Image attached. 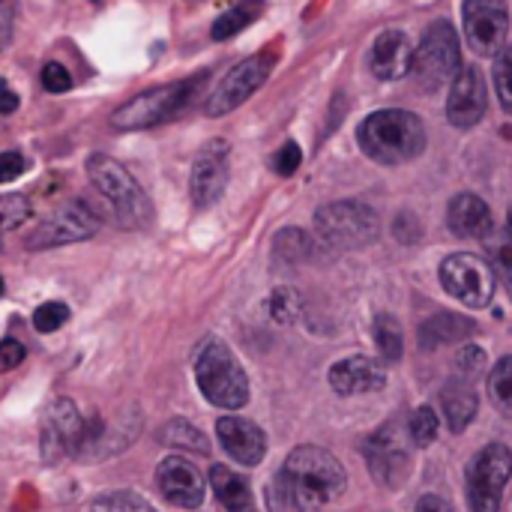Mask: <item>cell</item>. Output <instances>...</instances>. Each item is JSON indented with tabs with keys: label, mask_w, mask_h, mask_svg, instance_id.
Returning <instances> with one entry per match:
<instances>
[{
	"label": "cell",
	"mask_w": 512,
	"mask_h": 512,
	"mask_svg": "<svg viewBox=\"0 0 512 512\" xmlns=\"http://www.w3.org/2000/svg\"><path fill=\"white\" fill-rule=\"evenodd\" d=\"M342 492L345 471L339 459L321 447H297L270 486V507H276V512H318Z\"/></svg>",
	"instance_id": "obj_1"
},
{
	"label": "cell",
	"mask_w": 512,
	"mask_h": 512,
	"mask_svg": "<svg viewBox=\"0 0 512 512\" xmlns=\"http://www.w3.org/2000/svg\"><path fill=\"white\" fill-rule=\"evenodd\" d=\"M357 144L378 165H405L426 150V126L414 111L384 108L357 126Z\"/></svg>",
	"instance_id": "obj_2"
},
{
	"label": "cell",
	"mask_w": 512,
	"mask_h": 512,
	"mask_svg": "<svg viewBox=\"0 0 512 512\" xmlns=\"http://www.w3.org/2000/svg\"><path fill=\"white\" fill-rule=\"evenodd\" d=\"M87 177L99 192L102 204L108 207V213L114 216V222H120L123 228H144L150 222L153 216L150 198L117 159L105 153H93L87 159Z\"/></svg>",
	"instance_id": "obj_3"
},
{
	"label": "cell",
	"mask_w": 512,
	"mask_h": 512,
	"mask_svg": "<svg viewBox=\"0 0 512 512\" xmlns=\"http://www.w3.org/2000/svg\"><path fill=\"white\" fill-rule=\"evenodd\" d=\"M195 381L207 402L225 411H237L249 402V378L231 348L219 339H210L195 357Z\"/></svg>",
	"instance_id": "obj_4"
},
{
	"label": "cell",
	"mask_w": 512,
	"mask_h": 512,
	"mask_svg": "<svg viewBox=\"0 0 512 512\" xmlns=\"http://www.w3.org/2000/svg\"><path fill=\"white\" fill-rule=\"evenodd\" d=\"M204 78H192V81H174V84H162V87H150L138 96H132L129 102H123L114 114H111V126L114 129H150L159 126L171 117H177L195 96V90L201 87Z\"/></svg>",
	"instance_id": "obj_5"
},
{
	"label": "cell",
	"mask_w": 512,
	"mask_h": 512,
	"mask_svg": "<svg viewBox=\"0 0 512 512\" xmlns=\"http://www.w3.org/2000/svg\"><path fill=\"white\" fill-rule=\"evenodd\" d=\"M459 69H462V45H459L456 27L450 21L429 24V30L423 33L414 51V66H411L417 87L426 93H435L447 81H453Z\"/></svg>",
	"instance_id": "obj_6"
},
{
	"label": "cell",
	"mask_w": 512,
	"mask_h": 512,
	"mask_svg": "<svg viewBox=\"0 0 512 512\" xmlns=\"http://www.w3.org/2000/svg\"><path fill=\"white\" fill-rule=\"evenodd\" d=\"M315 228L330 249H363L378 240V213L363 201H333L315 213Z\"/></svg>",
	"instance_id": "obj_7"
},
{
	"label": "cell",
	"mask_w": 512,
	"mask_h": 512,
	"mask_svg": "<svg viewBox=\"0 0 512 512\" xmlns=\"http://www.w3.org/2000/svg\"><path fill=\"white\" fill-rule=\"evenodd\" d=\"M512 477V450L507 444H489L483 447L468 471H465V483H468V501L471 512H498L501 510V498H504V486Z\"/></svg>",
	"instance_id": "obj_8"
},
{
	"label": "cell",
	"mask_w": 512,
	"mask_h": 512,
	"mask_svg": "<svg viewBox=\"0 0 512 512\" xmlns=\"http://www.w3.org/2000/svg\"><path fill=\"white\" fill-rule=\"evenodd\" d=\"M441 285L465 306L483 309L495 297V270L480 255L456 252L441 264Z\"/></svg>",
	"instance_id": "obj_9"
},
{
	"label": "cell",
	"mask_w": 512,
	"mask_h": 512,
	"mask_svg": "<svg viewBox=\"0 0 512 512\" xmlns=\"http://www.w3.org/2000/svg\"><path fill=\"white\" fill-rule=\"evenodd\" d=\"M273 66H276V54H273V51H261V54H252V57L240 60V63L219 81V87L210 93L204 111H207L210 117H222V114L240 108V105H243L267 78H270Z\"/></svg>",
	"instance_id": "obj_10"
},
{
	"label": "cell",
	"mask_w": 512,
	"mask_h": 512,
	"mask_svg": "<svg viewBox=\"0 0 512 512\" xmlns=\"http://www.w3.org/2000/svg\"><path fill=\"white\" fill-rule=\"evenodd\" d=\"M468 48L480 57L498 54L507 45L510 9L507 0H465L462 6Z\"/></svg>",
	"instance_id": "obj_11"
},
{
	"label": "cell",
	"mask_w": 512,
	"mask_h": 512,
	"mask_svg": "<svg viewBox=\"0 0 512 512\" xmlns=\"http://www.w3.org/2000/svg\"><path fill=\"white\" fill-rule=\"evenodd\" d=\"M99 231V216L84 204V201H69L60 210H54L30 237H27V249L39 252V249H54V246H66V243H81L87 237H93Z\"/></svg>",
	"instance_id": "obj_12"
},
{
	"label": "cell",
	"mask_w": 512,
	"mask_h": 512,
	"mask_svg": "<svg viewBox=\"0 0 512 512\" xmlns=\"http://www.w3.org/2000/svg\"><path fill=\"white\" fill-rule=\"evenodd\" d=\"M228 156L231 147L222 138H213L201 147V153L195 156L192 174H189V195L195 207H213L225 186H228Z\"/></svg>",
	"instance_id": "obj_13"
},
{
	"label": "cell",
	"mask_w": 512,
	"mask_h": 512,
	"mask_svg": "<svg viewBox=\"0 0 512 512\" xmlns=\"http://www.w3.org/2000/svg\"><path fill=\"white\" fill-rule=\"evenodd\" d=\"M489 108V87L477 66H462L453 78L447 96V120L456 129H471L486 117Z\"/></svg>",
	"instance_id": "obj_14"
},
{
	"label": "cell",
	"mask_w": 512,
	"mask_h": 512,
	"mask_svg": "<svg viewBox=\"0 0 512 512\" xmlns=\"http://www.w3.org/2000/svg\"><path fill=\"white\" fill-rule=\"evenodd\" d=\"M156 483L159 492L180 510H195L204 501V480L201 474L192 468V462L180 459V456H168L159 471H156Z\"/></svg>",
	"instance_id": "obj_15"
},
{
	"label": "cell",
	"mask_w": 512,
	"mask_h": 512,
	"mask_svg": "<svg viewBox=\"0 0 512 512\" xmlns=\"http://www.w3.org/2000/svg\"><path fill=\"white\" fill-rule=\"evenodd\" d=\"M414 45L402 30H384L369 51V69L381 81H399L414 66Z\"/></svg>",
	"instance_id": "obj_16"
},
{
	"label": "cell",
	"mask_w": 512,
	"mask_h": 512,
	"mask_svg": "<svg viewBox=\"0 0 512 512\" xmlns=\"http://www.w3.org/2000/svg\"><path fill=\"white\" fill-rule=\"evenodd\" d=\"M366 459H369L372 474H375L384 486H390V489L402 486V480L408 477V468H411V459H408L405 447L399 444L396 429H390V426L381 429V432L366 444Z\"/></svg>",
	"instance_id": "obj_17"
},
{
	"label": "cell",
	"mask_w": 512,
	"mask_h": 512,
	"mask_svg": "<svg viewBox=\"0 0 512 512\" xmlns=\"http://www.w3.org/2000/svg\"><path fill=\"white\" fill-rule=\"evenodd\" d=\"M387 384V372L378 360L372 357H348L339 360L330 369V387L339 396H366V393H378Z\"/></svg>",
	"instance_id": "obj_18"
},
{
	"label": "cell",
	"mask_w": 512,
	"mask_h": 512,
	"mask_svg": "<svg viewBox=\"0 0 512 512\" xmlns=\"http://www.w3.org/2000/svg\"><path fill=\"white\" fill-rule=\"evenodd\" d=\"M81 444H87V426L69 402H57L42 429V456L57 459L66 450H78Z\"/></svg>",
	"instance_id": "obj_19"
},
{
	"label": "cell",
	"mask_w": 512,
	"mask_h": 512,
	"mask_svg": "<svg viewBox=\"0 0 512 512\" xmlns=\"http://www.w3.org/2000/svg\"><path fill=\"white\" fill-rule=\"evenodd\" d=\"M216 435H219V444L225 447V453H228L234 462L246 465V468L258 465V462L264 459V453H267V438H264V432H261L255 423H249V420L225 417V420L216 423Z\"/></svg>",
	"instance_id": "obj_20"
},
{
	"label": "cell",
	"mask_w": 512,
	"mask_h": 512,
	"mask_svg": "<svg viewBox=\"0 0 512 512\" xmlns=\"http://www.w3.org/2000/svg\"><path fill=\"white\" fill-rule=\"evenodd\" d=\"M447 225L462 240H483L492 231V210L480 195L462 192L447 207Z\"/></svg>",
	"instance_id": "obj_21"
},
{
	"label": "cell",
	"mask_w": 512,
	"mask_h": 512,
	"mask_svg": "<svg viewBox=\"0 0 512 512\" xmlns=\"http://www.w3.org/2000/svg\"><path fill=\"white\" fill-rule=\"evenodd\" d=\"M477 333V324L465 315H456V312H441V315H432L423 327H420V345L426 351H435L441 345H459L465 339H471Z\"/></svg>",
	"instance_id": "obj_22"
},
{
	"label": "cell",
	"mask_w": 512,
	"mask_h": 512,
	"mask_svg": "<svg viewBox=\"0 0 512 512\" xmlns=\"http://www.w3.org/2000/svg\"><path fill=\"white\" fill-rule=\"evenodd\" d=\"M441 408H444L447 426L453 432H465L471 426V420L477 417V393H474L471 381L453 378L441 393Z\"/></svg>",
	"instance_id": "obj_23"
},
{
	"label": "cell",
	"mask_w": 512,
	"mask_h": 512,
	"mask_svg": "<svg viewBox=\"0 0 512 512\" xmlns=\"http://www.w3.org/2000/svg\"><path fill=\"white\" fill-rule=\"evenodd\" d=\"M210 483H213V492H216L219 504L228 512H258L255 510L252 489H249V480L246 477L234 474L225 465H216L210 471Z\"/></svg>",
	"instance_id": "obj_24"
},
{
	"label": "cell",
	"mask_w": 512,
	"mask_h": 512,
	"mask_svg": "<svg viewBox=\"0 0 512 512\" xmlns=\"http://www.w3.org/2000/svg\"><path fill=\"white\" fill-rule=\"evenodd\" d=\"M264 12V0H240L237 6H231L225 15H219L216 18V24H213V39H231V36H237L240 30H246L258 15Z\"/></svg>",
	"instance_id": "obj_25"
},
{
	"label": "cell",
	"mask_w": 512,
	"mask_h": 512,
	"mask_svg": "<svg viewBox=\"0 0 512 512\" xmlns=\"http://www.w3.org/2000/svg\"><path fill=\"white\" fill-rule=\"evenodd\" d=\"M372 336H375V345L381 351V357L387 363H396L402 360V351H405V336H402V324L390 315V312H378L375 321H372Z\"/></svg>",
	"instance_id": "obj_26"
},
{
	"label": "cell",
	"mask_w": 512,
	"mask_h": 512,
	"mask_svg": "<svg viewBox=\"0 0 512 512\" xmlns=\"http://www.w3.org/2000/svg\"><path fill=\"white\" fill-rule=\"evenodd\" d=\"M312 252H315V240L300 228H285L273 240V255L285 264H303L306 258H312Z\"/></svg>",
	"instance_id": "obj_27"
},
{
	"label": "cell",
	"mask_w": 512,
	"mask_h": 512,
	"mask_svg": "<svg viewBox=\"0 0 512 512\" xmlns=\"http://www.w3.org/2000/svg\"><path fill=\"white\" fill-rule=\"evenodd\" d=\"M489 399L504 417H512V357L498 360L489 372Z\"/></svg>",
	"instance_id": "obj_28"
},
{
	"label": "cell",
	"mask_w": 512,
	"mask_h": 512,
	"mask_svg": "<svg viewBox=\"0 0 512 512\" xmlns=\"http://www.w3.org/2000/svg\"><path fill=\"white\" fill-rule=\"evenodd\" d=\"M303 312V297L294 288H279L270 297V315L279 324H294Z\"/></svg>",
	"instance_id": "obj_29"
},
{
	"label": "cell",
	"mask_w": 512,
	"mask_h": 512,
	"mask_svg": "<svg viewBox=\"0 0 512 512\" xmlns=\"http://www.w3.org/2000/svg\"><path fill=\"white\" fill-rule=\"evenodd\" d=\"M90 512H156L144 498L132 495V492H108L102 498L93 501Z\"/></svg>",
	"instance_id": "obj_30"
},
{
	"label": "cell",
	"mask_w": 512,
	"mask_h": 512,
	"mask_svg": "<svg viewBox=\"0 0 512 512\" xmlns=\"http://www.w3.org/2000/svg\"><path fill=\"white\" fill-rule=\"evenodd\" d=\"M495 90H498L504 111L512 114V45H504L495 54Z\"/></svg>",
	"instance_id": "obj_31"
},
{
	"label": "cell",
	"mask_w": 512,
	"mask_h": 512,
	"mask_svg": "<svg viewBox=\"0 0 512 512\" xmlns=\"http://www.w3.org/2000/svg\"><path fill=\"white\" fill-rule=\"evenodd\" d=\"M438 429H441L438 414H435L429 405H423V408H417V411L411 414V441H414L417 447H429V444H435Z\"/></svg>",
	"instance_id": "obj_32"
},
{
	"label": "cell",
	"mask_w": 512,
	"mask_h": 512,
	"mask_svg": "<svg viewBox=\"0 0 512 512\" xmlns=\"http://www.w3.org/2000/svg\"><path fill=\"white\" fill-rule=\"evenodd\" d=\"M30 216V201L24 195H3L0 198V234L18 228Z\"/></svg>",
	"instance_id": "obj_33"
},
{
	"label": "cell",
	"mask_w": 512,
	"mask_h": 512,
	"mask_svg": "<svg viewBox=\"0 0 512 512\" xmlns=\"http://www.w3.org/2000/svg\"><path fill=\"white\" fill-rule=\"evenodd\" d=\"M483 372H486V354L477 345H465L456 357V378H465L474 384Z\"/></svg>",
	"instance_id": "obj_34"
},
{
	"label": "cell",
	"mask_w": 512,
	"mask_h": 512,
	"mask_svg": "<svg viewBox=\"0 0 512 512\" xmlns=\"http://www.w3.org/2000/svg\"><path fill=\"white\" fill-rule=\"evenodd\" d=\"M69 321V306L66 303H45L33 312V327L39 333H54Z\"/></svg>",
	"instance_id": "obj_35"
},
{
	"label": "cell",
	"mask_w": 512,
	"mask_h": 512,
	"mask_svg": "<svg viewBox=\"0 0 512 512\" xmlns=\"http://www.w3.org/2000/svg\"><path fill=\"white\" fill-rule=\"evenodd\" d=\"M300 162H303L300 144H297V141H285V144L276 150V156H273V171L282 174V177H291V174H297Z\"/></svg>",
	"instance_id": "obj_36"
},
{
	"label": "cell",
	"mask_w": 512,
	"mask_h": 512,
	"mask_svg": "<svg viewBox=\"0 0 512 512\" xmlns=\"http://www.w3.org/2000/svg\"><path fill=\"white\" fill-rule=\"evenodd\" d=\"M165 438H168L174 447H192V450H198V453H207L204 435H198L195 429H189V426H183V423H174V426L165 432Z\"/></svg>",
	"instance_id": "obj_37"
},
{
	"label": "cell",
	"mask_w": 512,
	"mask_h": 512,
	"mask_svg": "<svg viewBox=\"0 0 512 512\" xmlns=\"http://www.w3.org/2000/svg\"><path fill=\"white\" fill-rule=\"evenodd\" d=\"M42 87H45L48 93H66V90L72 87L69 69L60 66V63H45V69H42Z\"/></svg>",
	"instance_id": "obj_38"
},
{
	"label": "cell",
	"mask_w": 512,
	"mask_h": 512,
	"mask_svg": "<svg viewBox=\"0 0 512 512\" xmlns=\"http://www.w3.org/2000/svg\"><path fill=\"white\" fill-rule=\"evenodd\" d=\"M393 231L402 243H417L420 240V222L414 213H399L396 222H393Z\"/></svg>",
	"instance_id": "obj_39"
},
{
	"label": "cell",
	"mask_w": 512,
	"mask_h": 512,
	"mask_svg": "<svg viewBox=\"0 0 512 512\" xmlns=\"http://www.w3.org/2000/svg\"><path fill=\"white\" fill-rule=\"evenodd\" d=\"M21 174H24V156L15 153V150L0 153V183H12Z\"/></svg>",
	"instance_id": "obj_40"
},
{
	"label": "cell",
	"mask_w": 512,
	"mask_h": 512,
	"mask_svg": "<svg viewBox=\"0 0 512 512\" xmlns=\"http://www.w3.org/2000/svg\"><path fill=\"white\" fill-rule=\"evenodd\" d=\"M21 360H24V345L21 342H15V339L0 342V372H9V369L21 366Z\"/></svg>",
	"instance_id": "obj_41"
},
{
	"label": "cell",
	"mask_w": 512,
	"mask_h": 512,
	"mask_svg": "<svg viewBox=\"0 0 512 512\" xmlns=\"http://www.w3.org/2000/svg\"><path fill=\"white\" fill-rule=\"evenodd\" d=\"M495 273L501 276V282H504V288H507V294H510L512 300V246H501L498 249V255H495Z\"/></svg>",
	"instance_id": "obj_42"
},
{
	"label": "cell",
	"mask_w": 512,
	"mask_h": 512,
	"mask_svg": "<svg viewBox=\"0 0 512 512\" xmlns=\"http://www.w3.org/2000/svg\"><path fill=\"white\" fill-rule=\"evenodd\" d=\"M18 108V93L0 78V114H12Z\"/></svg>",
	"instance_id": "obj_43"
},
{
	"label": "cell",
	"mask_w": 512,
	"mask_h": 512,
	"mask_svg": "<svg viewBox=\"0 0 512 512\" xmlns=\"http://www.w3.org/2000/svg\"><path fill=\"white\" fill-rule=\"evenodd\" d=\"M417 512H453V507L444 498H438V495H426V498H420Z\"/></svg>",
	"instance_id": "obj_44"
},
{
	"label": "cell",
	"mask_w": 512,
	"mask_h": 512,
	"mask_svg": "<svg viewBox=\"0 0 512 512\" xmlns=\"http://www.w3.org/2000/svg\"><path fill=\"white\" fill-rule=\"evenodd\" d=\"M9 36H12V12L0 3V48L9 42Z\"/></svg>",
	"instance_id": "obj_45"
},
{
	"label": "cell",
	"mask_w": 512,
	"mask_h": 512,
	"mask_svg": "<svg viewBox=\"0 0 512 512\" xmlns=\"http://www.w3.org/2000/svg\"><path fill=\"white\" fill-rule=\"evenodd\" d=\"M507 225H510V234H512V207H510V216H507Z\"/></svg>",
	"instance_id": "obj_46"
},
{
	"label": "cell",
	"mask_w": 512,
	"mask_h": 512,
	"mask_svg": "<svg viewBox=\"0 0 512 512\" xmlns=\"http://www.w3.org/2000/svg\"><path fill=\"white\" fill-rule=\"evenodd\" d=\"M0 294H3V279H0Z\"/></svg>",
	"instance_id": "obj_47"
},
{
	"label": "cell",
	"mask_w": 512,
	"mask_h": 512,
	"mask_svg": "<svg viewBox=\"0 0 512 512\" xmlns=\"http://www.w3.org/2000/svg\"><path fill=\"white\" fill-rule=\"evenodd\" d=\"M0 3H3V0H0Z\"/></svg>",
	"instance_id": "obj_48"
}]
</instances>
